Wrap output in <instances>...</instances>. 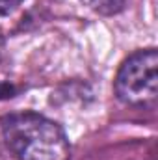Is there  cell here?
Returning <instances> with one entry per match:
<instances>
[{
    "mask_svg": "<svg viewBox=\"0 0 158 160\" xmlns=\"http://www.w3.org/2000/svg\"><path fill=\"white\" fill-rule=\"evenodd\" d=\"M7 149L17 160H69L65 130L37 112H17L0 121Z\"/></svg>",
    "mask_w": 158,
    "mask_h": 160,
    "instance_id": "6da1fadb",
    "label": "cell"
},
{
    "mask_svg": "<svg viewBox=\"0 0 158 160\" xmlns=\"http://www.w3.org/2000/svg\"><path fill=\"white\" fill-rule=\"evenodd\" d=\"M24 0H0V17L13 13Z\"/></svg>",
    "mask_w": 158,
    "mask_h": 160,
    "instance_id": "277c9868",
    "label": "cell"
},
{
    "mask_svg": "<svg viewBox=\"0 0 158 160\" xmlns=\"http://www.w3.org/2000/svg\"><path fill=\"white\" fill-rule=\"evenodd\" d=\"M114 89L121 102L128 106L153 108L158 97V52L143 48L130 54L119 67Z\"/></svg>",
    "mask_w": 158,
    "mask_h": 160,
    "instance_id": "7a4b0ae2",
    "label": "cell"
},
{
    "mask_svg": "<svg viewBox=\"0 0 158 160\" xmlns=\"http://www.w3.org/2000/svg\"><path fill=\"white\" fill-rule=\"evenodd\" d=\"M2 52H4V36L0 32V58H2Z\"/></svg>",
    "mask_w": 158,
    "mask_h": 160,
    "instance_id": "5b68a950",
    "label": "cell"
},
{
    "mask_svg": "<svg viewBox=\"0 0 158 160\" xmlns=\"http://www.w3.org/2000/svg\"><path fill=\"white\" fill-rule=\"evenodd\" d=\"M84 6H87L91 11L99 13V15H117L125 9L126 0H80Z\"/></svg>",
    "mask_w": 158,
    "mask_h": 160,
    "instance_id": "3957f363",
    "label": "cell"
}]
</instances>
